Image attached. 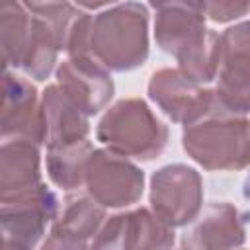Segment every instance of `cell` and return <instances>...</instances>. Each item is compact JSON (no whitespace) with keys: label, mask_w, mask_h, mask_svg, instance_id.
Segmentation results:
<instances>
[{"label":"cell","mask_w":250,"mask_h":250,"mask_svg":"<svg viewBox=\"0 0 250 250\" xmlns=\"http://www.w3.org/2000/svg\"><path fill=\"white\" fill-rule=\"evenodd\" d=\"M154 39L160 51L178 61V68L188 78L201 84L215 80L219 33L205 27V12L182 6L156 10Z\"/></svg>","instance_id":"obj_1"},{"label":"cell","mask_w":250,"mask_h":250,"mask_svg":"<svg viewBox=\"0 0 250 250\" xmlns=\"http://www.w3.org/2000/svg\"><path fill=\"white\" fill-rule=\"evenodd\" d=\"M0 45L4 68H20L37 82L49 78L62 51L53 25L21 0H0Z\"/></svg>","instance_id":"obj_2"},{"label":"cell","mask_w":250,"mask_h":250,"mask_svg":"<svg viewBox=\"0 0 250 250\" xmlns=\"http://www.w3.org/2000/svg\"><path fill=\"white\" fill-rule=\"evenodd\" d=\"M90 55L111 72H129L148 59V10L141 2H121L92 16Z\"/></svg>","instance_id":"obj_3"},{"label":"cell","mask_w":250,"mask_h":250,"mask_svg":"<svg viewBox=\"0 0 250 250\" xmlns=\"http://www.w3.org/2000/svg\"><path fill=\"white\" fill-rule=\"evenodd\" d=\"M182 146L205 170L250 166V121L236 113H215L184 127Z\"/></svg>","instance_id":"obj_4"},{"label":"cell","mask_w":250,"mask_h":250,"mask_svg":"<svg viewBox=\"0 0 250 250\" xmlns=\"http://www.w3.org/2000/svg\"><path fill=\"white\" fill-rule=\"evenodd\" d=\"M168 127L141 98L115 102L96 127V137L102 145L143 162L162 154L168 145Z\"/></svg>","instance_id":"obj_5"},{"label":"cell","mask_w":250,"mask_h":250,"mask_svg":"<svg viewBox=\"0 0 250 250\" xmlns=\"http://www.w3.org/2000/svg\"><path fill=\"white\" fill-rule=\"evenodd\" d=\"M59 213L57 193L45 184H37L10 195H0V225L6 248L29 250L45 236L47 225Z\"/></svg>","instance_id":"obj_6"},{"label":"cell","mask_w":250,"mask_h":250,"mask_svg":"<svg viewBox=\"0 0 250 250\" xmlns=\"http://www.w3.org/2000/svg\"><path fill=\"white\" fill-rule=\"evenodd\" d=\"M146 92L170 121L184 127L215 113H229L223 109L215 88L188 78L180 68H160L152 72Z\"/></svg>","instance_id":"obj_7"},{"label":"cell","mask_w":250,"mask_h":250,"mask_svg":"<svg viewBox=\"0 0 250 250\" xmlns=\"http://www.w3.org/2000/svg\"><path fill=\"white\" fill-rule=\"evenodd\" d=\"M150 209L170 227H186L203 209L201 174L186 164H166L150 176Z\"/></svg>","instance_id":"obj_8"},{"label":"cell","mask_w":250,"mask_h":250,"mask_svg":"<svg viewBox=\"0 0 250 250\" xmlns=\"http://www.w3.org/2000/svg\"><path fill=\"white\" fill-rule=\"evenodd\" d=\"M86 191L105 209L137 203L145 191V172L111 148H94L86 166Z\"/></svg>","instance_id":"obj_9"},{"label":"cell","mask_w":250,"mask_h":250,"mask_svg":"<svg viewBox=\"0 0 250 250\" xmlns=\"http://www.w3.org/2000/svg\"><path fill=\"white\" fill-rule=\"evenodd\" d=\"M215 92L225 111H250V21L227 27L219 35V64Z\"/></svg>","instance_id":"obj_10"},{"label":"cell","mask_w":250,"mask_h":250,"mask_svg":"<svg viewBox=\"0 0 250 250\" xmlns=\"http://www.w3.org/2000/svg\"><path fill=\"white\" fill-rule=\"evenodd\" d=\"M174 244V227L152 209L139 207L105 219L90 248H172Z\"/></svg>","instance_id":"obj_11"},{"label":"cell","mask_w":250,"mask_h":250,"mask_svg":"<svg viewBox=\"0 0 250 250\" xmlns=\"http://www.w3.org/2000/svg\"><path fill=\"white\" fill-rule=\"evenodd\" d=\"M109 72L90 53L72 55L59 64L57 82L86 115H96L109 104L115 92Z\"/></svg>","instance_id":"obj_12"},{"label":"cell","mask_w":250,"mask_h":250,"mask_svg":"<svg viewBox=\"0 0 250 250\" xmlns=\"http://www.w3.org/2000/svg\"><path fill=\"white\" fill-rule=\"evenodd\" d=\"M2 139L25 137L39 145L45 143V123L41 111V98L35 86L10 68H4L2 82Z\"/></svg>","instance_id":"obj_13"},{"label":"cell","mask_w":250,"mask_h":250,"mask_svg":"<svg viewBox=\"0 0 250 250\" xmlns=\"http://www.w3.org/2000/svg\"><path fill=\"white\" fill-rule=\"evenodd\" d=\"M105 221V207L98 203L90 193L68 195L51 223L49 236L43 240V248L74 250L88 248Z\"/></svg>","instance_id":"obj_14"},{"label":"cell","mask_w":250,"mask_h":250,"mask_svg":"<svg viewBox=\"0 0 250 250\" xmlns=\"http://www.w3.org/2000/svg\"><path fill=\"white\" fill-rule=\"evenodd\" d=\"M240 211L229 201L207 203L189 232L184 234V248H238L246 240V227Z\"/></svg>","instance_id":"obj_15"},{"label":"cell","mask_w":250,"mask_h":250,"mask_svg":"<svg viewBox=\"0 0 250 250\" xmlns=\"http://www.w3.org/2000/svg\"><path fill=\"white\" fill-rule=\"evenodd\" d=\"M41 111L45 123V145L55 146L86 139L90 133L88 117L59 82L49 84L41 94Z\"/></svg>","instance_id":"obj_16"},{"label":"cell","mask_w":250,"mask_h":250,"mask_svg":"<svg viewBox=\"0 0 250 250\" xmlns=\"http://www.w3.org/2000/svg\"><path fill=\"white\" fill-rule=\"evenodd\" d=\"M39 143L25 137L4 139L0 148V195L41 184Z\"/></svg>","instance_id":"obj_17"},{"label":"cell","mask_w":250,"mask_h":250,"mask_svg":"<svg viewBox=\"0 0 250 250\" xmlns=\"http://www.w3.org/2000/svg\"><path fill=\"white\" fill-rule=\"evenodd\" d=\"M92 150L94 146L88 137L72 143L47 146L45 164L51 182L64 191L78 189L86 180V166Z\"/></svg>","instance_id":"obj_18"},{"label":"cell","mask_w":250,"mask_h":250,"mask_svg":"<svg viewBox=\"0 0 250 250\" xmlns=\"http://www.w3.org/2000/svg\"><path fill=\"white\" fill-rule=\"evenodd\" d=\"M250 12V0H205V16L217 23L240 20Z\"/></svg>","instance_id":"obj_19"},{"label":"cell","mask_w":250,"mask_h":250,"mask_svg":"<svg viewBox=\"0 0 250 250\" xmlns=\"http://www.w3.org/2000/svg\"><path fill=\"white\" fill-rule=\"evenodd\" d=\"M21 4L31 14L41 16L45 20H55L72 6L68 0H21Z\"/></svg>","instance_id":"obj_20"},{"label":"cell","mask_w":250,"mask_h":250,"mask_svg":"<svg viewBox=\"0 0 250 250\" xmlns=\"http://www.w3.org/2000/svg\"><path fill=\"white\" fill-rule=\"evenodd\" d=\"M148 6L154 8V10L172 8V6H182V8H191V10H201V12H205V0H148Z\"/></svg>","instance_id":"obj_21"},{"label":"cell","mask_w":250,"mask_h":250,"mask_svg":"<svg viewBox=\"0 0 250 250\" xmlns=\"http://www.w3.org/2000/svg\"><path fill=\"white\" fill-rule=\"evenodd\" d=\"M78 6L82 8H88V10H96V8H102L105 4H111V2H117V0H74Z\"/></svg>","instance_id":"obj_22"}]
</instances>
